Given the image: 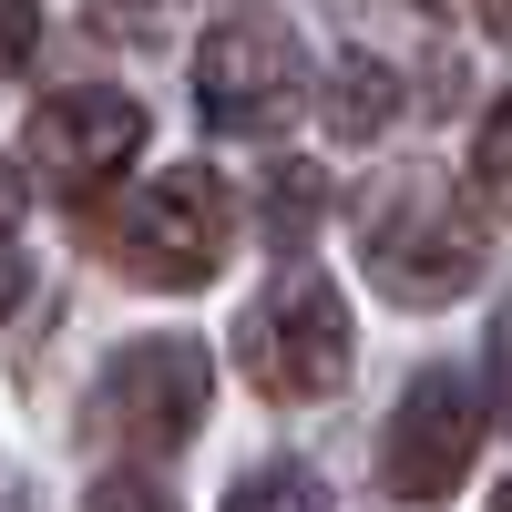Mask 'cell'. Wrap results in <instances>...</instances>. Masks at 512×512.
<instances>
[{"instance_id":"1","label":"cell","mask_w":512,"mask_h":512,"mask_svg":"<svg viewBox=\"0 0 512 512\" xmlns=\"http://www.w3.org/2000/svg\"><path fill=\"white\" fill-rule=\"evenodd\" d=\"M482 216L461 205L451 185H431V175H410V185H390L369 205V277L400 297V308H441V297H461L482 277Z\"/></svg>"},{"instance_id":"2","label":"cell","mask_w":512,"mask_h":512,"mask_svg":"<svg viewBox=\"0 0 512 512\" xmlns=\"http://www.w3.org/2000/svg\"><path fill=\"white\" fill-rule=\"evenodd\" d=\"M236 359L267 400H328L349 379V297L318 267H287L236 328Z\"/></svg>"},{"instance_id":"3","label":"cell","mask_w":512,"mask_h":512,"mask_svg":"<svg viewBox=\"0 0 512 512\" xmlns=\"http://www.w3.org/2000/svg\"><path fill=\"white\" fill-rule=\"evenodd\" d=\"M195 103L216 134H277L308 103V52L277 11H226L195 41Z\"/></svg>"},{"instance_id":"4","label":"cell","mask_w":512,"mask_h":512,"mask_svg":"<svg viewBox=\"0 0 512 512\" xmlns=\"http://www.w3.org/2000/svg\"><path fill=\"white\" fill-rule=\"evenodd\" d=\"M226 236H236V205H226V185L205 175V164L154 175L113 216V256H123V277H144V287H205L226 267Z\"/></svg>"},{"instance_id":"5","label":"cell","mask_w":512,"mask_h":512,"mask_svg":"<svg viewBox=\"0 0 512 512\" xmlns=\"http://www.w3.org/2000/svg\"><path fill=\"white\" fill-rule=\"evenodd\" d=\"M205 390H216V369H205L195 338H134L93 379V431L123 451H185L205 420Z\"/></svg>"},{"instance_id":"6","label":"cell","mask_w":512,"mask_h":512,"mask_svg":"<svg viewBox=\"0 0 512 512\" xmlns=\"http://www.w3.org/2000/svg\"><path fill=\"white\" fill-rule=\"evenodd\" d=\"M472 451H482L472 379L431 369V379H410V400L390 410V431H379V482H390V502H441V492H461Z\"/></svg>"},{"instance_id":"7","label":"cell","mask_w":512,"mask_h":512,"mask_svg":"<svg viewBox=\"0 0 512 512\" xmlns=\"http://www.w3.org/2000/svg\"><path fill=\"white\" fill-rule=\"evenodd\" d=\"M21 154H31L41 185H62V195L82 205V195H103L123 164L144 154V103H134V93H52V103L31 113Z\"/></svg>"},{"instance_id":"8","label":"cell","mask_w":512,"mask_h":512,"mask_svg":"<svg viewBox=\"0 0 512 512\" xmlns=\"http://www.w3.org/2000/svg\"><path fill=\"white\" fill-rule=\"evenodd\" d=\"M400 123V72L379 52H338L328 62V134L338 144H379Z\"/></svg>"},{"instance_id":"9","label":"cell","mask_w":512,"mask_h":512,"mask_svg":"<svg viewBox=\"0 0 512 512\" xmlns=\"http://www.w3.org/2000/svg\"><path fill=\"white\" fill-rule=\"evenodd\" d=\"M472 185H482L492 216H512V93L482 113V134H472Z\"/></svg>"},{"instance_id":"10","label":"cell","mask_w":512,"mask_h":512,"mask_svg":"<svg viewBox=\"0 0 512 512\" xmlns=\"http://www.w3.org/2000/svg\"><path fill=\"white\" fill-rule=\"evenodd\" d=\"M226 512H328V492H318L308 472H287V461H277V472H246Z\"/></svg>"},{"instance_id":"11","label":"cell","mask_w":512,"mask_h":512,"mask_svg":"<svg viewBox=\"0 0 512 512\" xmlns=\"http://www.w3.org/2000/svg\"><path fill=\"white\" fill-rule=\"evenodd\" d=\"M267 195H277V236L297 246V226L318 216V195H328V185H318V164H277V185H267Z\"/></svg>"},{"instance_id":"12","label":"cell","mask_w":512,"mask_h":512,"mask_svg":"<svg viewBox=\"0 0 512 512\" xmlns=\"http://www.w3.org/2000/svg\"><path fill=\"white\" fill-rule=\"evenodd\" d=\"M11 297H21V175L0 164V318H11Z\"/></svg>"},{"instance_id":"13","label":"cell","mask_w":512,"mask_h":512,"mask_svg":"<svg viewBox=\"0 0 512 512\" xmlns=\"http://www.w3.org/2000/svg\"><path fill=\"white\" fill-rule=\"evenodd\" d=\"M82 512H175V502H164L144 472H113V482H93V492H82Z\"/></svg>"},{"instance_id":"14","label":"cell","mask_w":512,"mask_h":512,"mask_svg":"<svg viewBox=\"0 0 512 512\" xmlns=\"http://www.w3.org/2000/svg\"><path fill=\"white\" fill-rule=\"evenodd\" d=\"M41 52V0H0V72H21Z\"/></svg>"},{"instance_id":"15","label":"cell","mask_w":512,"mask_h":512,"mask_svg":"<svg viewBox=\"0 0 512 512\" xmlns=\"http://www.w3.org/2000/svg\"><path fill=\"white\" fill-rule=\"evenodd\" d=\"M103 11H113L123 31H144V21H154V0H103Z\"/></svg>"},{"instance_id":"16","label":"cell","mask_w":512,"mask_h":512,"mask_svg":"<svg viewBox=\"0 0 512 512\" xmlns=\"http://www.w3.org/2000/svg\"><path fill=\"white\" fill-rule=\"evenodd\" d=\"M482 21H492V41H512V0H482Z\"/></svg>"},{"instance_id":"17","label":"cell","mask_w":512,"mask_h":512,"mask_svg":"<svg viewBox=\"0 0 512 512\" xmlns=\"http://www.w3.org/2000/svg\"><path fill=\"white\" fill-rule=\"evenodd\" d=\"M502 400H512V318H502Z\"/></svg>"},{"instance_id":"18","label":"cell","mask_w":512,"mask_h":512,"mask_svg":"<svg viewBox=\"0 0 512 512\" xmlns=\"http://www.w3.org/2000/svg\"><path fill=\"white\" fill-rule=\"evenodd\" d=\"M492 512H512V482H502V492H492Z\"/></svg>"},{"instance_id":"19","label":"cell","mask_w":512,"mask_h":512,"mask_svg":"<svg viewBox=\"0 0 512 512\" xmlns=\"http://www.w3.org/2000/svg\"><path fill=\"white\" fill-rule=\"evenodd\" d=\"M420 11H451V0H420Z\"/></svg>"}]
</instances>
